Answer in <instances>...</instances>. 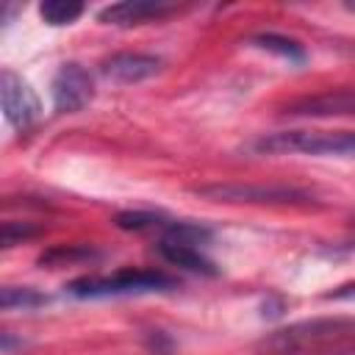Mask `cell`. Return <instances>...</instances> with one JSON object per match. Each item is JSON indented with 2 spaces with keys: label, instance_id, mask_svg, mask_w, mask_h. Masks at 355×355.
<instances>
[{
  "label": "cell",
  "instance_id": "cell-10",
  "mask_svg": "<svg viewBox=\"0 0 355 355\" xmlns=\"http://www.w3.org/2000/svg\"><path fill=\"white\" fill-rule=\"evenodd\" d=\"M155 250H158V255H161L166 263L180 266V269H186V272L205 275V277L219 275L216 263L200 250V244H191V241H155Z\"/></svg>",
  "mask_w": 355,
  "mask_h": 355
},
{
  "label": "cell",
  "instance_id": "cell-7",
  "mask_svg": "<svg viewBox=\"0 0 355 355\" xmlns=\"http://www.w3.org/2000/svg\"><path fill=\"white\" fill-rule=\"evenodd\" d=\"M202 197L225 200V202H302L308 200L305 191L283 189V186H239V183H219V186H197Z\"/></svg>",
  "mask_w": 355,
  "mask_h": 355
},
{
  "label": "cell",
  "instance_id": "cell-8",
  "mask_svg": "<svg viewBox=\"0 0 355 355\" xmlns=\"http://www.w3.org/2000/svg\"><path fill=\"white\" fill-rule=\"evenodd\" d=\"M175 11H178V6L161 3V0H122V3L105 6L97 14V19L103 25L130 28V25H141V22H158V19H164Z\"/></svg>",
  "mask_w": 355,
  "mask_h": 355
},
{
  "label": "cell",
  "instance_id": "cell-5",
  "mask_svg": "<svg viewBox=\"0 0 355 355\" xmlns=\"http://www.w3.org/2000/svg\"><path fill=\"white\" fill-rule=\"evenodd\" d=\"M0 100H3V111L6 119L14 128H31L39 119V97L36 92L28 86V80H22V75H17L14 69H3L0 72Z\"/></svg>",
  "mask_w": 355,
  "mask_h": 355
},
{
  "label": "cell",
  "instance_id": "cell-14",
  "mask_svg": "<svg viewBox=\"0 0 355 355\" xmlns=\"http://www.w3.org/2000/svg\"><path fill=\"white\" fill-rule=\"evenodd\" d=\"M36 230L33 227H28V225H17V222H6L3 225V247H14L17 244V239H28V236H33Z\"/></svg>",
  "mask_w": 355,
  "mask_h": 355
},
{
  "label": "cell",
  "instance_id": "cell-11",
  "mask_svg": "<svg viewBox=\"0 0 355 355\" xmlns=\"http://www.w3.org/2000/svg\"><path fill=\"white\" fill-rule=\"evenodd\" d=\"M252 44H258L261 50L277 53V55H283V58H288V61H297V64L305 61L302 44L294 42V39H288V36H280V33H258V36H252Z\"/></svg>",
  "mask_w": 355,
  "mask_h": 355
},
{
  "label": "cell",
  "instance_id": "cell-13",
  "mask_svg": "<svg viewBox=\"0 0 355 355\" xmlns=\"http://www.w3.org/2000/svg\"><path fill=\"white\" fill-rule=\"evenodd\" d=\"M47 302V297H42L39 291L28 288V286H6L0 291V305L3 311H11V308H36Z\"/></svg>",
  "mask_w": 355,
  "mask_h": 355
},
{
  "label": "cell",
  "instance_id": "cell-6",
  "mask_svg": "<svg viewBox=\"0 0 355 355\" xmlns=\"http://www.w3.org/2000/svg\"><path fill=\"white\" fill-rule=\"evenodd\" d=\"M50 89H53V105H55V111H64V114L80 111L94 97V80H92L89 69L80 67V64H75V61L64 64L55 72Z\"/></svg>",
  "mask_w": 355,
  "mask_h": 355
},
{
  "label": "cell",
  "instance_id": "cell-4",
  "mask_svg": "<svg viewBox=\"0 0 355 355\" xmlns=\"http://www.w3.org/2000/svg\"><path fill=\"white\" fill-rule=\"evenodd\" d=\"M116 225L122 230L133 233H153L158 241H191V244H208L211 241V227L189 219H172L166 214H147V211H125L116 216Z\"/></svg>",
  "mask_w": 355,
  "mask_h": 355
},
{
  "label": "cell",
  "instance_id": "cell-1",
  "mask_svg": "<svg viewBox=\"0 0 355 355\" xmlns=\"http://www.w3.org/2000/svg\"><path fill=\"white\" fill-rule=\"evenodd\" d=\"M255 355H355V319H308L258 341Z\"/></svg>",
  "mask_w": 355,
  "mask_h": 355
},
{
  "label": "cell",
  "instance_id": "cell-2",
  "mask_svg": "<svg viewBox=\"0 0 355 355\" xmlns=\"http://www.w3.org/2000/svg\"><path fill=\"white\" fill-rule=\"evenodd\" d=\"M261 155H333L355 158V130H277L263 133L250 144Z\"/></svg>",
  "mask_w": 355,
  "mask_h": 355
},
{
  "label": "cell",
  "instance_id": "cell-9",
  "mask_svg": "<svg viewBox=\"0 0 355 355\" xmlns=\"http://www.w3.org/2000/svg\"><path fill=\"white\" fill-rule=\"evenodd\" d=\"M158 69H161V58L147 53H114L100 64V75L116 83H139L153 78Z\"/></svg>",
  "mask_w": 355,
  "mask_h": 355
},
{
  "label": "cell",
  "instance_id": "cell-12",
  "mask_svg": "<svg viewBox=\"0 0 355 355\" xmlns=\"http://www.w3.org/2000/svg\"><path fill=\"white\" fill-rule=\"evenodd\" d=\"M39 14L47 25H69L83 14V3L75 0H44L39 6Z\"/></svg>",
  "mask_w": 355,
  "mask_h": 355
},
{
  "label": "cell",
  "instance_id": "cell-3",
  "mask_svg": "<svg viewBox=\"0 0 355 355\" xmlns=\"http://www.w3.org/2000/svg\"><path fill=\"white\" fill-rule=\"evenodd\" d=\"M175 277L158 269H122L114 275L100 277H78L67 286L72 297H128V294H150V291H169Z\"/></svg>",
  "mask_w": 355,
  "mask_h": 355
}]
</instances>
